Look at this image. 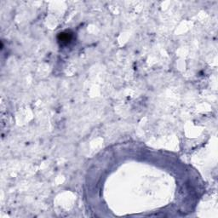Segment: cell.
<instances>
[{"instance_id":"1","label":"cell","mask_w":218,"mask_h":218,"mask_svg":"<svg viewBox=\"0 0 218 218\" xmlns=\"http://www.w3.org/2000/svg\"><path fill=\"white\" fill-rule=\"evenodd\" d=\"M72 39V35L70 33H62L60 34L59 36V41L61 42V43H69L70 40Z\"/></svg>"}]
</instances>
